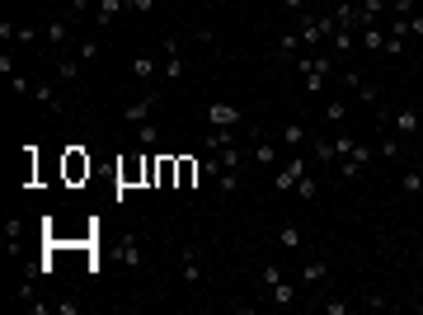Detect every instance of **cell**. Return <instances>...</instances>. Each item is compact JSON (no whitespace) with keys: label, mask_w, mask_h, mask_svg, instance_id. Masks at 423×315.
<instances>
[{"label":"cell","mask_w":423,"mask_h":315,"mask_svg":"<svg viewBox=\"0 0 423 315\" xmlns=\"http://www.w3.org/2000/svg\"><path fill=\"white\" fill-rule=\"evenodd\" d=\"M10 90H15L19 99H29V90H33V80H29V76H10Z\"/></svg>","instance_id":"d590c367"},{"label":"cell","mask_w":423,"mask_h":315,"mask_svg":"<svg viewBox=\"0 0 423 315\" xmlns=\"http://www.w3.org/2000/svg\"><path fill=\"white\" fill-rule=\"evenodd\" d=\"M132 76L151 80V76H156V57H151V52H137V57H132Z\"/></svg>","instance_id":"83f0119b"},{"label":"cell","mask_w":423,"mask_h":315,"mask_svg":"<svg viewBox=\"0 0 423 315\" xmlns=\"http://www.w3.org/2000/svg\"><path fill=\"white\" fill-rule=\"evenodd\" d=\"M301 174H306V156H297V151H292V160H287L282 170H273V189H278V193L297 189V179H301Z\"/></svg>","instance_id":"3957f363"},{"label":"cell","mask_w":423,"mask_h":315,"mask_svg":"<svg viewBox=\"0 0 423 315\" xmlns=\"http://www.w3.org/2000/svg\"><path fill=\"white\" fill-rule=\"evenodd\" d=\"M207 118H212V127H240L245 123V118H240V109H235V104H212V109H207Z\"/></svg>","instance_id":"9a60e30c"},{"label":"cell","mask_w":423,"mask_h":315,"mask_svg":"<svg viewBox=\"0 0 423 315\" xmlns=\"http://www.w3.org/2000/svg\"><path fill=\"white\" fill-rule=\"evenodd\" d=\"M179 278H184V287H198V283H203V259H198V250H193V245H184V254H179Z\"/></svg>","instance_id":"52a82bcc"},{"label":"cell","mask_w":423,"mask_h":315,"mask_svg":"<svg viewBox=\"0 0 423 315\" xmlns=\"http://www.w3.org/2000/svg\"><path fill=\"white\" fill-rule=\"evenodd\" d=\"M311 5H329V0H311Z\"/></svg>","instance_id":"ee69618b"},{"label":"cell","mask_w":423,"mask_h":315,"mask_svg":"<svg viewBox=\"0 0 423 315\" xmlns=\"http://www.w3.org/2000/svg\"><path fill=\"white\" fill-rule=\"evenodd\" d=\"M118 254H123L127 268H146V254H141V236L137 231H123V236H118Z\"/></svg>","instance_id":"ba28073f"},{"label":"cell","mask_w":423,"mask_h":315,"mask_svg":"<svg viewBox=\"0 0 423 315\" xmlns=\"http://www.w3.org/2000/svg\"><path fill=\"white\" fill-rule=\"evenodd\" d=\"M66 179H71V184L90 179V156H85L80 146H71V151H66Z\"/></svg>","instance_id":"5bb4252c"},{"label":"cell","mask_w":423,"mask_h":315,"mask_svg":"<svg viewBox=\"0 0 423 315\" xmlns=\"http://www.w3.org/2000/svg\"><path fill=\"white\" fill-rule=\"evenodd\" d=\"M198 174H203L198 160H179V189H193V184H198Z\"/></svg>","instance_id":"f1b7e54d"},{"label":"cell","mask_w":423,"mask_h":315,"mask_svg":"<svg viewBox=\"0 0 423 315\" xmlns=\"http://www.w3.org/2000/svg\"><path fill=\"white\" fill-rule=\"evenodd\" d=\"M329 278V264L325 259H311V264H301V287H315Z\"/></svg>","instance_id":"ffe728a7"},{"label":"cell","mask_w":423,"mask_h":315,"mask_svg":"<svg viewBox=\"0 0 423 315\" xmlns=\"http://www.w3.org/2000/svg\"><path fill=\"white\" fill-rule=\"evenodd\" d=\"M292 193H297L301 203H315V198H320V184H315V174L306 170V174H301V179H297V189H292Z\"/></svg>","instance_id":"cb8c5ba5"},{"label":"cell","mask_w":423,"mask_h":315,"mask_svg":"<svg viewBox=\"0 0 423 315\" xmlns=\"http://www.w3.org/2000/svg\"><path fill=\"white\" fill-rule=\"evenodd\" d=\"M362 306H367V311H386V297H376V292H367V297H362Z\"/></svg>","instance_id":"f35d334b"},{"label":"cell","mask_w":423,"mask_h":315,"mask_svg":"<svg viewBox=\"0 0 423 315\" xmlns=\"http://www.w3.org/2000/svg\"><path fill=\"white\" fill-rule=\"evenodd\" d=\"M160 52H165V80H179V76H184V66H188L179 38H160Z\"/></svg>","instance_id":"277c9868"},{"label":"cell","mask_w":423,"mask_h":315,"mask_svg":"<svg viewBox=\"0 0 423 315\" xmlns=\"http://www.w3.org/2000/svg\"><path fill=\"white\" fill-rule=\"evenodd\" d=\"M376 156H386V160H400V156H405V142H400L395 132H381V146H376Z\"/></svg>","instance_id":"7402d4cb"},{"label":"cell","mask_w":423,"mask_h":315,"mask_svg":"<svg viewBox=\"0 0 423 315\" xmlns=\"http://www.w3.org/2000/svg\"><path fill=\"white\" fill-rule=\"evenodd\" d=\"M376 127L395 132V137H419L423 118H419V109H395V113H376Z\"/></svg>","instance_id":"7a4b0ae2"},{"label":"cell","mask_w":423,"mask_h":315,"mask_svg":"<svg viewBox=\"0 0 423 315\" xmlns=\"http://www.w3.org/2000/svg\"><path fill=\"white\" fill-rule=\"evenodd\" d=\"M71 29H76V19H71V15H62V19H47V24H43L47 48H66V43H71Z\"/></svg>","instance_id":"5b68a950"},{"label":"cell","mask_w":423,"mask_h":315,"mask_svg":"<svg viewBox=\"0 0 423 315\" xmlns=\"http://www.w3.org/2000/svg\"><path fill=\"white\" fill-rule=\"evenodd\" d=\"M419 146H423V132H419Z\"/></svg>","instance_id":"f6af8a7d"},{"label":"cell","mask_w":423,"mask_h":315,"mask_svg":"<svg viewBox=\"0 0 423 315\" xmlns=\"http://www.w3.org/2000/svg\"><path fill=\"white\" fill-rule=\"evenodd\" d=\"M235 132H240V127H212V132H207V151H221V146H231V142H235Z\"/></svg>","instance_id":"4316f807"},{"label":"cell","mask_w":423,"mask_h":315,"mask_svg":"<svg viewBox=\"0 0 423 315\" xmlns=\"http://www.w3.org/2000/svg\"><path fill=\"white\" fill-rule=\"evenodd\" d=\"M409 33H414V38H423V15H409Z\"/></svg>","instance_id":"b9f144b4"},{"label":"cell","mask_w":423,"mask_h":315,"mask_svg":"<svg viewBox=\"0 0 423 315\" xmlns=\"http://www.w3.org/2000/svg\"><path fill=\"white\" fill-rule=\"evenodd\" d=\"M268 297H273V306H297V283L278 278V283H268Z\"/></svg>","instance_id":"d6986e66"},{"label":"cell","mask_w":423,"mask_h":315,"mask_svg":"<svg viewBox=\"0 0 423 315\" xmlns=\"http://www.w3.org/2000/svg\"><path fill=\"white\" fill-rule=\"evenodd\" d=\"M137 160H127V165H123V170H118V184H137Z\"/></svg>","instance_id":"74e56055"},{"label":"cell","mask_w":423,"mask_h":315,"mask_svg":"<svg viewBox=\"0 0 423 315\" xmlns=\"http://www.w3.org/2000/svg\"><path fill=\"white\" fill-rule=\"evenodd\" d=\"M320 306H325V315H348V311H353V306H348L344 297H325Z\"/></svg>","instance_id":"d6a6232c"},{"label":"cell","mask_w":423,"mask_h":315,"mask_svg":"<svg viewBox=\"0 0 423 315\" xmlns=\"http://www.w3.org/2000/svg\"><path fill=\"white\" fill-rule=\"evenodd\" d=\"M400 193H405V198H419L423 193V170H405L400 174Z\"/></svg>","instance_id":"484cf974"},{"label":"cell","mask_w":423,"mask_h":315,"mask_svg":"<svg viewBox=\"0 0 423 315\" xmlns=\"http://www.w3.org/2000/svg\"><path fill=\"white\" fill-rule=\"evenodd\" d=\"M29 99H38V104H47V109H52V113H62V109H66V99L57 95V85H52V80H33Z\"/></svg>","instance_id":"8fae6325"},{"label":"cell","mask_w":423,"mask_h":315,"mask_svg":"<svg viewBox=\"0 0 423 315\" xmlns=\"http://www.w3.org/2000/svg\"><path fill=\"white\" fill-rule=\"evenodd\" d=\"M414 5H419V0H391V15L409 19V15H414Z\"/></svg>","instance_id":"8d00e7d4"},{"label":"cell","mask_w":423,"mask_h":315,"mask_svg":"<svg viewBox=\"0 0 423 315\" xmlns=\"http://www.w3.org/2000/svg\"><path fill=\"white\" fill-rule=\"evenodd\" d=\"M127 5H132L137 15H151V10H156V0H127Z\"/></svg>","instance_id":"60d3db41"},{"label":"cell","mask_w":423,"mask_h":315,"mask_svg":"<svg viewBox=\"0 0 423 315\" xmlns=\"http://www.w3.org/2000/svg\"><path fill=\"white\" fill-rule=\"evenodd\" d=\"M353 5H362V0H353Z\"/></svg>","instance_id":"bcb514c9"},{"label":"cell","mask_w":423,"mask_h":315,"mask_svg":"<svg viewBox=\"0 0 423 315\" xmlns=\"http://www.w3.org/2000/svg\"><path fill=\"white\" fill-rule=\"evenodd\" d=\"M344 118H348L344 99H329V104H325V123H344Z\"/></svg>","instance_id":"1f68e13d"},{"label":"cell","mask_w":423,"mask_h":315,"mask_svg":"<svg viewBox=\"0 0 423 315\" xmlns=\"http://www.w3.org/2000/svg\"><path fill=\"white\" fill-rule=\"evenodd\" d=\"M156 104H160V95H156V90H151V95H146V99H137V104H127V109H123V123L141 127V123H146V118H151V109H156Z\"/></svg>","instance_id":"7c38bea8"},{"label":"cell","mask_w":423,"mask_h":315,"mask_svg":"<svg viewBox=\"0 0 423 315\" xmlns=\"http://www.w3.org/2000/svg\"><path fill=\"white\" fill-rule=\"evenodd\" d=\"M76 57H80V66H94L99 57H104V43H99V38H80Z\"/></svg>","instance_id":"44dd1931"},{"label":"cell","mask_w":423,"mask_h":315,"mask_svg":"<svg viewBox=\"0 0 423 315\" xmlns=\"http://www.w3.org/2000/svg\"><path fill=\"white\" fill-rule=\"evenodd\" d=\"M123 10H132L127 0H94V29H99V33L113 29V19L123 15Z\"/></svg>","instance_id":"9c48e42d"},{"label":"cell","mask_w":423,"mask_h":315,"mask_svg":"<svg viewBox=\"0 0 423 315\" xmlns=\"http://www.w3.org/2000/svg\"><path fill=\"white\" fill-rule=\"evenodd\" d=\"M301 48H306V43H301V33H297V29L278 33V57H282V62H292V57H301Z\"/></svg>","instance_id":"ac0fdd59"},{"label":"cell","mask_w":423,"mask_h":315,"mask_svg":"<svg viewBox=\"0 0 423 315\" xmlns=\"http://www.w3.org/2000/svg\"><path fill=\"white\" fill-rule=\"evenodd\" d=\"M278 142L287 146V151H301V146L311 142V132H306V123H297V118H292V123H282V132H278Z\"/></svg>","instance_id":"4fadbf2b"},{"label":"cell","mask_w":423,"mask_h":315,"mask_svg":"<svg viewBox=\"0 0 423 315\" xmlns=\"http://www.w3.org/2000/svg\"><path fill=\"white\" fill-rule=\"evenodd\" d=\"M52 306H57V315H80V301L76 297H57Z\"/></svg>","instance_id":"836d02e7"},{"label":"cell","mask_w":423,"mask_h":315,"mask_svg":"<svg viewBox=\"0 0 423 315\" xmlns=\"http://www.w3.org/2000/svg\"><path fill=\"white\" fill-rule=\"evenodd\" d=\"M235 189H240V170H221L217 174V193H221V198H231Z\"/></svg>","instance_id":"f546056e"},{"label":"cell","mask_w":423,"mask_h":315,"mask_svg":"<svg viewBox=\"0 0 423 315\" xmlns=\"http://www.w3.org/2000/svg\"><path fill=\"white\" fill-rule=\"evenodd\" d=\"M137 142H141V146H156V142H160V123H151V118H146V123L137 127Z\"/></svg>","instance_id":"4dcf8cb0"},{"label":"cell","mask_w":423,"mask_h":315,"mask_svg":"<svg viewBox=\"0 0 423 315\" xmlns=\"http://www.w3.org/2000/svg\"><path fill=\"white\" fill-rule=\"evenodd\" d=\"M62 5H71V0H62Z\"/></svg>","instance_id":"7dc6e473"},{"label":"cell","mask_w":423,"mask_h":315,"mask_svg":"<svg viewBox=\"0 0 423 315\" xmlns=\"http://www.w3.org/2000/svg\"><path fill=\"white\" fill-rule=\"evenodd\" d=\"M358 48L386 52V29H381V24H362V29H358Z\"/></svg>","instance_id":"2e32d148"},{"label":"cell","mask_w":423,"mask_h":315,"mask_svg":"<svg viewBox=\"0 0 423 315\" xmlns=\"http://www.w3.org/2000/svg\"><path fill=\"white\" fill-rule=\"evenodd\" d=\"M282 10H292V15H301V10H306V0H282Z\"/></svg>","instance_id":"7bdbcfd3"},{"label":"cell","mask_w":423,"mask_h":315,"mask_svg":"<svg viewBox=\"0 0 423 315\" xmlns=\"http://www.w3.org/2000/svg\"><path fill=\"white\" fill-rule=\"evenodd\" d=\"M329 52H334L339 62H348V57L358 52V29H348V24H339V29H334V38H329Z\"/></svg>","instance_id":"8992f818"},{"label":"cell","mask_w":423,"mask_h":315,"mask_svg":"<svg viewBox=\"0 0 423 315\" xmlns=\"http://www.w3.org/2000/svg\"><path fill=\"white\" fill-rule=\"evenodd\" d=\"M273 240H278L282 250H301V240H306V231H301L297 221H282L278 231H273Z\"/></svg>","instance_id":"e0dca14e"},{"label":"cell","mask_w":423,"mask_h":315,"mask_svg":"<svg viewBox=\"0 0 423 315\" xmlns=\"http://www.w3.org/2000/svg\"><path fill=\"white\" fill-rule=\"evenodd\" d=\"M381 15H386V0H362L358 5V24H381Z\"/></svg>","instance_id":"603a6c76"},{"label":"cell","mask_w":423,"mask_h":315,"mask_svg":"<svg viewBox=\"0 0 423 315\" xmlns=\"http://www.w3.org/2000/svg\"><path fill=\"white\" fill-rule=\"evenodd\" d=\"M386 52H391V57H400V52H405V38H391V33H386Z\"/></svg>","instance_id":"ab89813d"},{"label":"cell","mask_w":423,"mask_h":315,"mask_svg":"<svg viewBox=\"0 0 423 315\" xmlns=\"http://www.w3.org/2000/svg\"><path fill=\"white\" fill-rule=\"evenodd\" d=\"M80 71H85V66H80V57H62V62H57V80H66V85H76Z\"/></svg>","instance_id":"d4e9b609"},{"label":"cell","mask_w":423,"mask_h":315,"mask_svg":"<svg viewBox=\"0 0 423 315\" xmlns=\"http://www.w3.org/2000/svg\"><path fill=\"white\" fill-rule=\"evenodd\" d=\"M19 240H24V221H10V226H5V245H19Z\"/></svg>","instance_id":"e575fe53"},{"label":"cell","mask_w":423,"mask_h":315,"mask_svg":"<svg viewBox=\"0 0 423 315\" xmlns=\"http://www.w3.org/2000/svg\"><path fill=\"white\" fill-rule=\"evenodd\" d=\"M339 156H344V151H339L334 137H311V160L315 165H339Z\"/></svg>","instance_id":"30bf717a"},{"label":"cell","mask_w":423,"mask_h":315,"mask_svg":"<svg viewBox=\"0 0 423 315\" xmlns=\"http://www.w3.org/2000/svg\"><path fill=\"white\" fill-rule=\"evenodd\" d=\"M292 66L301 71V85H306V95H320V90H325V80H329V71L339 66V57H334V52H325V48H315V52L306 48L301 57H292Z\"/></svg>","instance_id":"6da1fadb"}]
</instances>
